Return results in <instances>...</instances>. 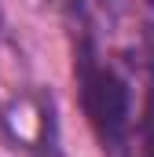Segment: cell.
I'll return each mask as SVG.
<instances>
[{
  "instance_id": "cell-1",
  "label": "cell",
  "mask_w": 154,
  "mask_h": 157,
  "mask_svg": "<svg viewBox=\"0 0 154 157\" xmlns=\"http://www.w3.org/2000/svg\"><path fill=\"white\" fill-rule=\"evenodd\" d=\"M77 84H81V106L92 121L99 143L107 150H117L125 143L128 132V91L125 80L103 70L95 62V55L88 48H81V62H77Z\"/></svg>"
},
{
  "instance_id": "cell-2",
  "label": "cell",
  "mask_w": 154,
  "mask_h": 157,
  "mask_svg": "<svg viewBox=\"0 0 154 157\" xmlns=\"http://www.w3.org/2000/svg\"><path fill=\"white\" fill-rule=\"evenodd\" d=\"M143 154L154 157V73L147 88V106H143Z\"/></svg>"
}]
</instances>
